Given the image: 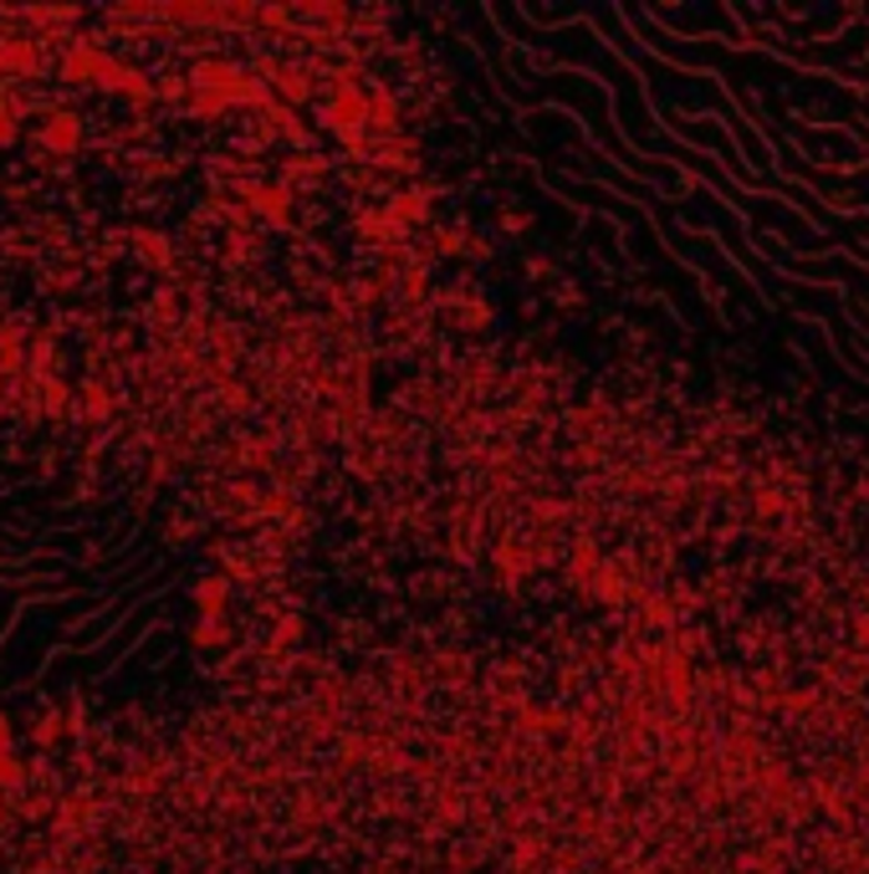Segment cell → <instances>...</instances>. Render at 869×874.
I'll return each instance as SVG.
<instances>
[{
	"label": "cell",
	"instance_id": "7",
	"mask_svg": "<svg viewBox=\"0 0 869 874\" xmlns=\"http://www.w3.org/2000/svg\"><path fill=\"white\" fill-rule=\"evenodd\" d=\"M77 404H82V414H93V420H103V414H107V404H113V399H107V389L93 379V384L82 389V399H77Z\"/></svg>",
	"mask_w": 869,
	"mask_h": 874
},
{
	"label": "cell",
	"instance_id": "2",
	"mask_svg": "<svg viewBox=\"0 0 869 874\" xmlns=\"http://www.w3.org/2000/svg\"><path fill=\"white\" fill-rule=\"evenodd\" d=\"M195 609H200V619H226V609H230L226 573H205V578L195 583Z\"/></svg>",
	"mask_w": 869,
	"mask_h": 874
},
{
	"label": "cell",
	"instance_id": "10",
	"mask_svg": "<svg viewBox=\"0 0 869 874\" xmlns=\"http://www.w3.org/2000/svg\"><path fill=\"white\" fill-rule=\"evenodd\" d=\"M15 123H21V113H15V103H6V93H0V144H15Z\"/></svg>",
	"mask_w": 869,
	"mask_h": 874
},
{
	"label": "cell",
	"instance_id": "1",
	"mask_svg": "<svg viewBox=\"0 0 869 874\" xmlns=\"http://www.w3.org/2000/svg\"><path fill=\"white\" fill-rule=\"evenodd\" d=\"M41 47L27 37H0V72H11V78H27V72H41Z\"/></svg>",
	"mask_w": 869,
	"mask_h": 874
},
{
	"label": "cell",
	"instance_id": "11",
	"mask_svg": "<svg viewBox=\"0 0 869 874\" xmlns=\"http://www.w3.org/2000/svg\"><path fill=\"white\" fill-rule=\"evenodd\" d=\"M11 742H15V727H11V716L0 711V752H11Z\"/></svg>",
	"mask_w": 869,
	"mask_h": 874
},
{
	"label": "cell",
	"instance_id": "3",
	"mask_svg": "<svg viewBox=\"0 0 869 874\" xmlns=\"http://www.w3.org/2000/svg\"><path fill=\"white\" fill-rule=\"evenodd\" d=\"M41 148H52V154H72V148L82 144V123L72 119V113H52V119L41 123Z\"/></svg>",
	"mask_w": 869,
	"mask_h": 874
},
{
	"label": "cell",
	"instance_id": "6",
	"mask_svg": "<svg viewBox=\"0 0 869 874\" xmlns=\"http://www.w3.org/2000/svg\"><path fill=\"white\" fill-rule=\"evenodd\" d=\"M27 782V768H21V757L15 752H0V793H15Z\"/></svg>",
	"mask_w": 869,
	"mask_h": 874
},
{
	"label": "cell",
	"instance_id": "4",
	"mask_svg": "<svg viewBox=\"0 0 869 874\" xmlns=\"http://www.w3.org/2000/svg\"><path fill=\"white\" fill-rule=\"evenodd\" d=\"M271 78H277V82H271V88H277V97H287L292 107L312 97V72H308V66H277Z\"/></svg>",
	"mask_w": 869,
	"mask_h": 874
},
{
	"label": "cell",
	"instance_id": "9",
	"mask_svg": "<svg viewBox=\"0 0 869 874\" xmlns=\"http://www.w3.org/2000/svg\"><path fill=\"white\" fill-rule=\"evenodd\" d=\"M226 639H230L226 619H200V624H195V645H226Z\"/></svg>",
	"mask_w": 869,
	"mask_h": 874
},
{
	"label": "cell",
	"instance_id": "8",
	"mask_svg": "<svg viewBox=\"0 0 869 874\" xmlns=\"http://www.w3.org/2000/svg\"><path fill=\"white\" fill-rule=\"evenodd\" d=\"M31 742H37V747H56V742H62V716H56V711L41 716L37 731H31Z\"/></svg>",
	"mask_w": 869,
	"mask_h": 874
},
{
	"label": "cell",
	"instance_id": "5",
	"mask_svg": "<svg viewBox=\"0 0 869 874\" xmlns=\"http://www.w3.org/2000/svg\"><path fill=\"white\" fill-rule=\"evenodd\" d=\"M246 199H251L256 210L267 215V220H287V205H292V195H287V189H267V185H246Z\"/></svg>",
	"mask_w": 869,
	"mask_h": 874
}]
</instances>
